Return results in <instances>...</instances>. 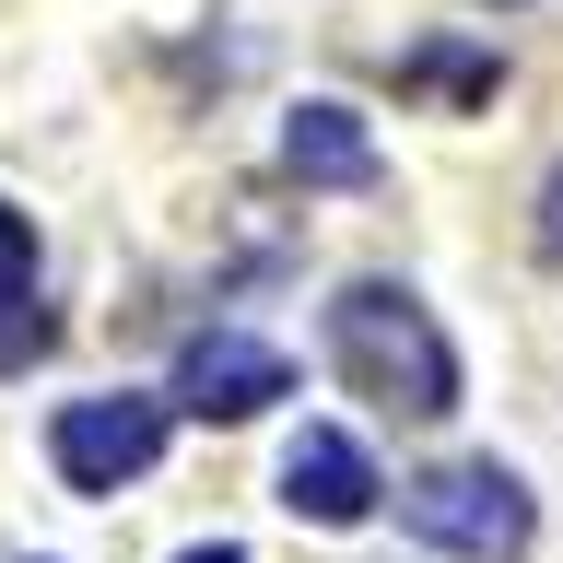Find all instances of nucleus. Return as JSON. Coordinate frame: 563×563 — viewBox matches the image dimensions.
I'll return each mask as SVG.
<instances>
[{"instance_id":"39448f33","label":"nucleus","mask_w":563,"mask_h":563,"mask_svg":"<svg viewBox=\"0 0 563 563\" xmlns=\"http://www.w3.org/2000/svg\"><path fill=\"white\" fill-rule=\"evenodd\" d=\"M376 457L352 446V434H329V422H306V434H294V446H282V505H294V517L306 528H364L376 517Z\"/></svg>"},{"instance_id":"9d476101","label":"nucleus","mask_w":563,"mask_h":563,"mask_svg":"<svg viewBox=\"0 0 563 563\" xmlns=\"http://www.w3.org/2000/svg\"><path fill=\"white\" fill-rule=\"evenodd\" d=\"M540 258H563V176H552V200H540Z\"/></svg>"},{"instance_id":"f257e3e1","label":"nucleus","mask_w":563,"mask_h":563,"mask_svg":"<svg viewBox=\"0 0 563 563\" xmlns=\"http://www.w3.org/2000/svg\"><path fill=\"white\" fill-rule=\"evenodd\" d=\"M329 364H341V387L376 399V411H411V422L457 411V352H446V329H434V306L399 294V282H352L341 306H329Z\"/></svg>"},{"instance_id":"1a4fd4ad","label":"nucleus","mask_w":563,"mask_h":563,"mask_svg":"<svg viewBox=\"0 0 563 563\" xmlns=\"http://www.w3.org/2000/svg\"><path fill=\"white\" fill-rule=\"evenodd\" d=\"M24 352H47V317H24V329H0V364H24Z\"/></svg>"},{"instance_id":"423d86ee","label":"nucleus","mask_w":563,"mask_h":563,"mask_svg":"<svg viewBox=\"0 0 563 563\" xmlns=\"http://www.w3.org/2000/svg\"><path fill=\"white\" fill-rule=\"evenodd\" d=\"M282 165L306 176V188H376V130L352 106H294L282 118Z\"/></svg>"},{"instance_id":"f03ea898","label":"nucleus","mask_w":563,"mask_h":563,"mask_svg":"<svg viewBox=\"0 0 563 563\" xmlns=\"http://www.w3.org/2000/svg\"><path fill=\"white\" fill-rule=\"evenodd\" d=\"M399 528H411L422 552H446V563H517L540 517H528V482H517V470L446 457V470L399 482Z\"/></svg>"},{"instance_id":"20e7f679","label":"nucleus","mask_w":563,"mask_h":563,"mask_svg":"<svg viewBox=\"0 0 563 563\" xmlns=\"http://www.w3.org/2000/svg\"><path fill=\"white\" fill-rule=\"evenodd\" d=\"M271 399H294V364L271 341H246V329H200V341L176 352V411L200 422H258Z\"/></svg>"},{"instance_id":"7ed1b4c3","label":"nucleus","mask_w":563,"mask_h":563,"mask_svg":"<svg viewBox=\"0 0 563 563\" xmlns=\"http://www.w3.org/2000/svg\"><path fill=\"white\" fill-rule=\"evenodd\" d=\"M47 457H59L70 493H118V482H141V470L165 457V399H141V387L70 399V411L47 422Z\"/></svg>"},{"instance_id":"9b49d317","label":"nucleus","mask_w":563,"mask_h":563,"mask_svg":"<svg viewBox=\"0 0 563 563\" xmlns=\"http://www.w3.org/2000/svg\"><path fill=\"white\" fill-rule=\"evenodd\" d=\"M176 563H246V552H235V540H200V552H176Z\"/></svg>"},{"instance_id":"0eeeda50","label":"nucleus","mask_w":563,"mask_h":563,"mask_svg":"<svg viewBox=\"0 0 563 563\" xmlns=\"http://www.w3.org/2000/svg\"><path fill=\"white\" fill-rule=\"evenodd\" d=\"M399 82H411V95H493V82H505V70H493L482 47H422V59L399 70Z\"/></svg>"},{"instance_id":"6e6552de","label":"nucleus","mask_w":563,"mask_h":563,"mask_svg":"<svg viewBox=\"0 0 563 563\" xmlns=\"http://www.w3.org/2000/svg\"><path fill=\"white\" fill-rule=\"evenodd\" d=\"M24 282H35V223L0 200V306H24Z\"/></svg>"}]
</instances>
